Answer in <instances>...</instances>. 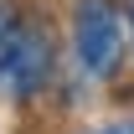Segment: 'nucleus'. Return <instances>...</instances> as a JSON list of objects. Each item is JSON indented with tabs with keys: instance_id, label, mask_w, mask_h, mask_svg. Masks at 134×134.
Instances as JSON below:
<instances>
[{
	"instance_id": "f257e3e1",
	"label": "nucleus",
	"mask_w": 134,
	"mask_h": 134,
	"mask_svg": "<svg viewBox=\"0 0 134 134\" xmlns=\"http://www.w3.org/2000/svg\"><path fill=\"white\" fill-rule=\"evenodd\" d=\"M72 62L83 67L93 83L119 77V67L129 57V36H124V5L119 0H72Z\"/></svg>"
},
{
	"instance_id": "f03ea898",
	"label": "nucleus",
	"mask_w": 134,
	"mask_h": 134,
	"mask_svg": "<svg viewBox=\"0 0 134 134\" xmlns=\"http://www.w3.org/2000/svg\"><path fill=\"white\" fill-rule=\"evenodd\" d=\"M52 72H57V41H52V26L47 21H26V31H21L16 52H10V62L0 72V83L16 103H31L47 93Z\"/></svg>"
},
{
	"instance_id": "7ed1b4c3",
	"label": "nucleus",
	"mask_w": 134,
	"mask_h": 134,
	"mask_svg": "<svg viewBox=\"0 0 134 134\" xmlns=\"http://www.w3.org/2000/svg\"><path fill=\"white\" fill-rule=\"evenodd\" d=\"M21 31H26V10H21L16 0H0V72H5V62H10Z\"/></svg>"
},
{
	"instance_id": "20e7f679",
	"label": "nucleus",
	"mask_w": 134,
	"mask_h": 134,
	"mask_svg": "<svg viewBox=\"0 0 134 134\" xmlns=\"http://www.w3.org/2000/svg\"><path fill=\"white\" fill-rule=\"evenodd\" d=\"M93 134H134V124H108V129H93Z\"/></svg>"
},
{
	"instance_id": "39448f33",
	"label": "nucleus",
	"mask_w": 134,
	"mask_h": 134,
	"mask_svg": "<svg viewBox=\"0 0 134 134\" xmlns=\"http://www.w3.org/2000/svg\"><path fill=\"white\" fill-rule=\"evenodd\" d=\"M119 5H124V16H134V0H119Z\"/></svg>"
},
{
	"instance_id": "423d86ee",
	"label": "nucleus",
	"mask_w": 134,
	"mask_h": 134,
	"mask_svg": "<svg viewBox=\"0 0 134 134\" xmlns=\"http://www.w3.org/2000/svg\"><path fill=\"white\" fill-rule=\"evenodd\" d=\"M129 52H134V16H129Z\"/></svg>"
}]
</instances>
